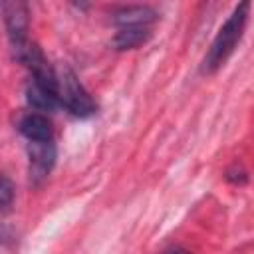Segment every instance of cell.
Returning <instances> with one entry per match:
<instances>
[{
    "label": "cell",
    "mask_w": 254,
    "mask_h": 254,
    "mask_svg": "<svg viewBox=\"0 0 254 254\" xmlns=\"http://www.w3.org/2000/svg\"><path fill=\"white\" fill-rule=\"evenodd\" d=\"M248 10H250V4L248 2H242L238 4L232 14L226 18V22L220 26L218 34L214 36L212 44H210V50L204 58V64H202V71L206 73H212L216 71L226 60L228 56L234 52L236 44L240 42L242 38V32H244V26H246V20H248Z\"/></svg>",
    "instance_id": "1"
},
{
    "label": "cell",
    "mask_w": 254,
    "mask_h": 254,
    "mask_svg": "<svg viewBox=\"0 0 254 254\" xmlns=\"http://www.w3.org/2000/svg\"><path fill=\"white\" fill-rule=\"evenodd\" d=\"M58 97H60V105H64L69 113L77 117H87L95 113L93 99L69 69L58 73Z\"/></svg>",
    "instance_id": "2"
},
{
    "label": "cell",
    "mask_w": 254,
    "mask_h": 254,
    "mask_svg": "<svg viewBox=\"0 0 254 254\" xmlns=\"http://www.w3.org/2000/svg\"><path fill=\"white\" fill-rule=\"evenodd\" d=\"M28 157H30V181L34 185H40L50 175L56 163V147L52 141H30Z\"/></svg>",
    "instance_id": "3"
},
{
    "label": "cell",
    "mask_w": 254,
    "mask_h": 254,
    "mask_svg": "<svg viewBox=\"0 0 254 254\" xmlns=\"http://www.w3.org/2000/svg\"><path fill=\"white\" fill-rule=\"evenodd\" d=\"M2 14H4V26L6 34L10 38V44H22L26 42L28 32V8L24 2L18 0H6L2 2Z\"/></svg>",
    "instance_id": "4"
},
{
    "label": "cell",
    "mask_w": 254,
    "mask_h": 254,
    "mask_svg": "<svg viewBox=\"0 0 254 254\" xmlns=\"http://www.w3.org/2000/svg\"><path fill=\"white\" fill-rule=\"evenodd\" d=\"M155 20L157 12L149 6H123L113 14V22L121 28H147Z\"/></svg>",
    "instance_id": "5"
},
{
    "label": "cell",
    "mask_w": 254,
    "mask_h": 254,
    "mask_svg": "<svg viewBox=\"0 0 254 254\" xmlns=\"http://www.w3.org/2000/svg\"><path fill=\"white\" fill-rule=\"evenodd\" d=\"M20 133L28 141H52V125L42 113H28L20 121Z\"/></svg>",
    "instance_id": "6"
},
{
    "label": "cell",
    "mask_w": 254,
    "mask_h": 254,
    "mask_svg": "<svg viewBox=\"0 0 254 254\" xmlns=\"http://www.w3.org/2000/svg\"><path fill=\"white\" fill-rule=\"evenodd\" d=\"M26 99L34 109H40V111H54L60 105L58 93H54L52 89L36 83L34 79L26 89Z\"/></svg>",
    "instance_id": "7"
},
{
    "label": "cell",
    "mask_w": 254,
    "mask_h": 254,
    "mask_svg": "<svg viewBox=\"0 0 254 254\" xmlns=\"http://www.w3.org/2000/svg\"><path fill=\"white\" fill-rule=\"evenodd\" d=\"M147 40H149L147 28H121L113 38V46L117 50H133Z\"/></svg>",
    "instance_id": "8"
},
{
    "label": "cell",
    "mask_w": 254,
    "mask_h": 254,
    "mask_svg": "<svg viewBox=\"0 0 254 254\" xmlns=\"http://www.w3.org/2000/svg\"><path fill=\"white\" fill-rule=\"evenodd\" d=\"M12 196H14V187H12L10 179L4 175L2 177V185H0V206H2V212H8V208L12 204Z\"/></svg>",
    "instance_id": "9"
},
{
    "label": "cell",
    "mask_w": 254,
    "mask_h": 254,
    "mask_svg": "<svg viewBox=\"0 0 254 254\" xmlns=\"http://www.w3.org/2000/svg\"><path fill=\"white\" fill-rule=\"evenodd\" d=\"M226 179L236 183V185H244L246 183V173L242 169H238V167H232V169L226 171Z\"/></svg>",
    "instance_id": "10"
},
{
    "label": "cell",
    "mask_w": 254,
    "mask_h": 254,
    "mask_svg": "<svg viewBox=\"0 0 254 254\" xmlns=\"http://www.w3.org/2000/svg\"><path fill=\"white\" fill-rule=\"evenodd\" d=\"M163 254H190V252H187V250L181 248V246H173V248H167Z\"/></svg>",
    "instance_id": "11"
}]
</instances>
